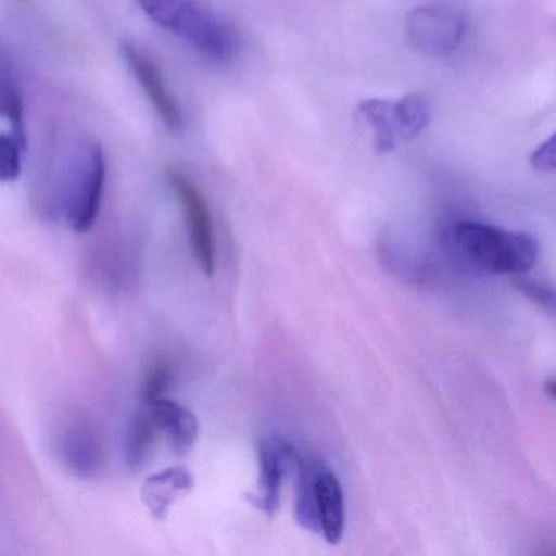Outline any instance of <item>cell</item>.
Here are the masks:
<instances>
[{"label":"cell","instance_id":"cell-1","mask_svg":"<svg viewBox=\"0 0 556 556\" xmlns=\"http://www.w3.org/2000/svg\"><path fill=\"white\" fill-rule=\"evenodd\" d=\"M138 4L157 27L211 63L227 64L239 54V31L203 0H138Z\"/></svg>","mask_w":556,"mask_h":556},{"label":"cell","instance_id":"cell-2","mask_svg":"<svg viewBox=\"0 0 556 556\" xmlns=\"http://www.w3.org/2000/svg\"><path fill=\"white\" fill-rule=\"evenodd\" d=\"M106 157L92 139H77L64 151L60 167V207L76 233H87L99 219L105 193Z\"/></svg>","mask_w":556,"mask_h":556},{"label":"cell","instance_id":"cell-3","mask_svg":"<svg viewBox=\"0 0 556 556\" xmlns=\"http://www.w3.org/2000/svg\"><path fill=\"white\" fill-rule=\"evenodd\" d=\"M454 237L475 263L497 275H523L539 258V242L529 233L460 220Z\"/></svg>","mask_w":556,"mask_h":556},{"label":"cell","instance_id":"cell-4","mask_svg":"<svg viewBox=\"0 0 556 556\" xmlns=\"http://www.w3.org/2000/svg\"><path fill=\"white\" fill-rule=\"evenodd\" d=\"M357 118L369 131L377 154H390L428 128L431 106L425 97L413 93L400 100L369 99L357 106Z\"/></svg>","mask_w":556,"mask_h":556},{"label":"cell","instance_id":"cell-5","mask_svg":"<svg viewBox=\"0 0 556 556\" xmlns=\"http://www.w3.org/2000/svg\"><path fill=\"white\" fill-rule=\"evenodd\" d=\"M405 35L422 56H451L464 43L467 18L454 5H419L406 15Z\"/></svg>","mask_w":556,"mask_h":556},{"label":"cell","instance_id":"cell-6","mask_svg":"<svg viewBox=\"0 0 556 556\" xmlns=\"http://www.w3.org/2000/svg\"><path fill=\"white\" fill-rule=\"evenodd\" d=\"M167 180L184 207L194 256L201 269L207 276H213L216 269V239H214L213 217H211L206 198L203 197L200 188L181 172L168 170Z\"/></svg>","mask_w":556,"mask_h":556},{"label":"cell","instance_id":"cell-7","mask_svg":"<svg viewBox=\"0 0 556 556\" xmlns=\"http://www.w3.org/2000/svg\"><path fill=\"white\" fill-rule=\"evenodd\" d=\"M122 51L129 70L135 74L141 89L144 90L155 113L161 116L162 123L170 131H181L185 126V113L177 97L168 89L161 66L155 63L151 54L146 53L138 45L126 41L122 45Z\"/></svg>","mask_w":556,"mask_h":556},{"label":"cell","instance_id":"cell-8","mask_svg":"<svg viewBox=\"0 0 556 556\" xmlns=\"http://www.w3.org/2000/svg\"><path fill=\"white\" fill-rule=\"evenodd\" d=\"M260 481L256 493L249 496L253 506L266 516H275L281 503L282 480L289 471L298 470V448L285 439H268L260 444Z\"/></svg>","mask_w":556,"mask_h":556},{"label":"cell","instance_id":"cell-9","mask_svg":"<svg viewBox=\"0 0 556 556\" xmlns=\"http://www.w3.org/2000/svg\"><path fill=\"white\" fill-rule=\"evenodd\" d=\"M61 454L73 473L93 478L106 464L105 444L96 426L87 419H76L61 439Z\"/></svg>","mask_w":556,"mask_h":556},{"label":"cell","instance_id":"cell-10","mask_svg":"<svg viewBox=\"0 0 556 556\" xmlns=\"http://www.w3.org/2000/svg\"><path fill=\"white\" fill-rule=\"evenodd\" d=\"M146 409L154 419L159 431L167 435L172 448L178 455L188 454L197 444L198 434H200V421L187 406L164 395L161 399L146 403Z\"/></svg>","mask_w":556,"mask_h":556},{"label":"cell","instance_id":"cell-11","mask_svg":"<svg viewBox=\"0 0 556 556\" xmlns=\"http://www.w3.org/2000/svg\"><path fill=\"white\" fill-rule=\"evenodd\" d=\"M194 488V477L184 467L167 468L142 483L141 497L152 517L164 520L174 504Z\"/></svg>","mask_w":556,"mask_h":556},{"label":"cell","instance_id":"cell-12","mask_svg":"<svg viewBox=\"0 0 556 556\" xmlns=\"http://www.w3.org/2000/svg\"><path fill=\"white\" fill-rule=\"evenodd\" d=\"M314 491L320 533L328 543L337 545L344 533L343 488L337 475L320 465L315 471Z\"/></svg>","mask_w":556,"mask_h":556},{"label":"cell","instance_id":"cell-13","mask_svg":"<svg viewBox=\"0 0 556 556\" xmlns=\"http://www.w3.org/2000/svg\"><path fill=\"white\" fill-rule=\"evenodd\" d=\"M0 119L12 128V135L27 148V129H25V102L21 80L14 60L9 51L0 45Z\"/></svg>","mask_w":556,"mask_h":556},{"label":"cell","instance_id":"cell-14","mask_svg":"<svg viewBox=\"0 0 556 556\" xmlns=\"http://www.w3.org/2000/svg\"><path fill=\"white\" fill-rule=\"evenodd\" d=\"M157 432V426L148 409H142L132 416L125 442L126 464L131 470H141L144 467L154 448Z\"/></svg>","mask_w":556,"mask_h":556},{"label":"cell","instance_id":"cell-15","mask_svg":"<svg viewBox=\"0 0 556 556\" xmlns=\"http://www.w3.org/2000/svg\"><path fill=\"white\" fill-rule=\"evenodd\" d=\"M318 467H320V464H312V462L305 460L304 457L299 458L298 470L294 471L295 478H298L294 514L295 519L305 530L320 533L314 491V477Z\"/></svg>","mask_w":556,"mask_h":556},{"label":"cell","instance_id":"cell-16","mask_svg":"<svg viewBox=\"0 0 556 556\" xmlns=\"http://www.w3.org/2000/svg\"><path fill=\"white\" fill-rule=\"evenodd\" d=\"M174 377L175 369L170 361L161 357V359L149 364L141 382V395L144 403L167 395L168 389L174 383Z\"/></svg>","mask_w":556,"mask_h":556},{"label":"cell","instance_id":"cell-17","mask_svg":"<svg viewBox=\"0 0 556 556\" xmlns=\"http://www.w3.org/2000/svg\"><path fill=\"white\" fill-rule=\"evenodd\" d=\"M22 142L14 135L0 132V184H12L22 174Z\"/></svg>","mask_w":556,"mask_h":556},{"label":"cell","instance_id":"cell-18","mask_svg":"<svg viewBox=\"0 0 556 556\" xmlns=\"http://www.w3.org/2000/svg\"><path fill=\"white\" fill-rule=\"evenodd\" d=\"M514 288L545 311L553 312V308H555V292L549 286L543 285L536 279L523 278V276L517 275V278L514 279Z\"/></svg>","mask_w":556,"mask_h":556},{"label":"cell","instance_id":"cell-19","mask_svg":"<svg viewBox=\"0 0 556 556\" xmlns=\"http://www.w3.org/2000/svg\"><path fill=\"white\" fill-rule=\"evenodd\" d=\"M530 164L535 170L552 174L555 170V138H548L530 155Z\"/></svg>","mask_w":556,"mask_h":556},{"label":"cell","instance_id":"cell-20","mask_svg":"<svg viewBox=\"0 0 556 556\" xmlns=\"http://www.w3.org/2000/svg\"><path fill=\"white\" fill-rule=\"evenodd\" d=\"M543 389H545V392L548 393L549 399H555L556 382H555V379H553V377H552V379L546 380L545 387H543Z\"/></svg>","mask_w":556,"mask_h":556}]
</instances>
